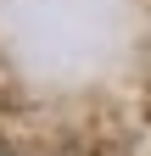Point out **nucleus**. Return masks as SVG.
<instances>
[{"instance_id": "f257e3e1", "label": "nucleus", "mask_w": 151, "mask_h": 156, "mask_svg": "<svg viewBox=\"0 0 151 156\" xmlns=\"http://www.w3.org/2000/svg\"><path fill=\"white\" fill-rule=\"evenodd\" d=\"M0 156H6V151H0Z\"/></svg>"}]
</instances>
